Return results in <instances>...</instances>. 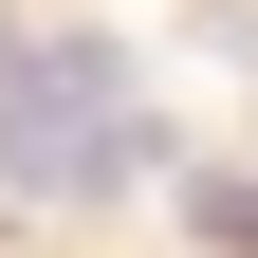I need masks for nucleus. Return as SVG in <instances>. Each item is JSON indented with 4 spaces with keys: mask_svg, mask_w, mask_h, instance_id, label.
<instances>
[{
    "mask_svg": "<svg viewBox=\"0 0 258 258\" xmlns=\"http://www.w3.org/2000/svg\"><path fill=\"white\" fill-rule=\"evenodd\" d=\"M203 240H221V258H258V184H203Z\"/></svg>",
    "mask_w": 258,
    "mask_h": 258,
    "instance_id": "obj_2",
    "label": "nucleus"
},
{
    "mask_svg": "<svg viewBox=\"0 0 258 258\" xmlns=\"http://www.w3.org/2000/svg\"><path fill=\"white\" fill-rule=\"evenodd\" d=\"M148 166H166V129H148V111H74V129H55V203H129V184H148Z\"/></svg>",
    "mask_w": 258,
    "mask_h": 258,
    "instance_id": "obj_1",
    "label": "nucleus"
}]
</instances>
